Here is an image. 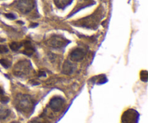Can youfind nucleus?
Wrapping results in <instances>:
<instances>
[{"instance_id":"1","label":"nucleus","mask_w":148,"mask_h":123,"mask_svg":"<svg viewBox=\"0 0 148 123\" xmlns=\"http://www.w3.org/2000/svg\"><path fill=\"white\" fill-rule=\"evenodd\" d=\"M14 107L20 112L28 115L33 112L35 102L31 96L29 95L20 94L14 99Z\"/></svg>"},{"instance_id":"2","label":"nucleus","mask_w":148,"mask_h":123,"mask_svg":"<svg viewBox=\"0 0 148 123\" xmlns=\"http://www.w3.org/2000/svg\"><path fill=\"white\" fill-rule=\"evenodd\" d=\"M32 69L33 68H32L31 63L29 60H20L14 66L13 73L18 77H23V76H25L29 74Z\"/></svg>"},{"instance_id":"3","label":"nucleus","mask_w":148,"mask_h":123,"mask_svg":"<svg viewBox=\"0 0 148 123\" xmlns=\"http://www.w3.org/2000/svg\"><path fill=\"white\" fill-rule=\"evenodd\" d=\"M69 43V41L67 39L64 38L62 36L59 35H54L52 36L50 39L49 40V44L51 47L54 48L59 49L65 47L66 45Z\"/></svg>"},{"instance_id":"4","label":"nucleus","mask_w":148,"mask_h":123,"mask_svg":"<svg viewBox=\"0 0 148 123\" xmlns=\"http://www.w3.org/2000/svg\"><path fill=\"white\" fill-rule=\"evenodd\" d=\"M138 119V112L133 109L125 111L121 117V121L123 123H137Z\"/></svg>"},{"instance_id":"5","label":"nucleus","mask_w":148,"mask_h":123,"mask_svg":"<svg viewBox=\"0 0 148 123\" xmlns=\"http://www.w3.org/2000/svg\"><path fill=\"white\" fill-rule=\"evenodd\" d=\"M36 5L35 0H20L17 4V7L21 12L26 14L34 8Z\"/></svg>"},{"instance_id":"6","label":"nucleus","mask_w":148,"mask_h":123,"mask_svg":"<svg viewBox=\"0 0 148 123\" xmlns=\"http://www.w3.org/2000/svg\"><path fill=\"white\" fill-rule=\"evenodd\" d=\"M64 99L61 96H54L49 102V107L54 112H59L64 105Z\"/></svg>"},{"instance_id":"7","label":"nucleus","mask_w":148,"mask_h":123,"mask_svg":"<svg viewBox=\"0 0 148 123\" xmlns=\"http://www.w3.org/2000/svg\"><path fill=\"white\" fill-rule=\"evenodd\" d=\"M76 66L69 60H66L63 64L62 67V73L66 75H71L76 70Z\"/></svg>"},{"instance_id":"8","label":"nucleus","mask_w":148,"mask_h":123,"mask_svg":"<svg viewBox=\"0 0 148 123\" xmlns=\"http://www.w3.org/2000/svg\"><path fill=\"white\" fill-rule=\"evenodd\" d=\"M85 56V53L82 49L80 48H76L71 53L70 58L72 60L74 61H81L83 60L84 57Z\"/></svg>"},{"instance_id":"9","label":"nucleus","mask_w":148,"mask_h":123,"mask_svg":"<svg viewBox=\"0 0 148 123\" xmlns=\"http://www.w3.org/2000/svg\"><path fill=\"white\" fill-rule=\"evenodd\" d=\"M25 50H23V53L25 55H27V56H30L33 54L35 52V48L32 46L31 43L30 41H25L24 43Z\"/></svg>"},{"instance_id":"10","label":"nucleus","mask_w":148,"mask_h":123,"mask_svg":"<svg viewBox=\"0 0 148 123\" xmlns=\"http://www.w3.org/2000/svg\"><path fill=\"white\" fill-rule=\"evenodd\" d=\"M90 82H92V83H95L97 84H103L106 83L107 82V78L106 76L104 74L103 75H99V76H95L94 77H92L90 79Z\"/></svg>"},{"instance_id":"11","label":"nucleus","mask_w":148,"mask_h":123,"mask_svg":"<svg viewBox=\"0 0 148 123\" xmlns=\"http://www.w3.org/2000/svg\"><path fill=\"white\" fill-rule=\"evenodd\" d=\"M72 0H54L56 7L59 9H64L72 3Z\"/></svg>"},{"instance_id":"12","label":"nucleus","mask_w":148,"mask_h":123,"mask_svg":"<svg viewBox=\"0 0 148 123\" xmlns=\"http://www.w3.org/2000/svg\"><path fill=\"white\" fill-rule=\"evenodd\" d=\"M10 115V110L7 109H0V120H5Z\"/></svg>"},{"instance_id":"13","label":"nucleus","mask_w":148,"mask_h":123,"mask_svg":"<svg viewBox=\"0 0 148 123\" xmlns=\"http://www.w3.org/2000/svg\"><path fill=\"white\" fill-rule=\"evenodd\" d=\"M23 46V43H19L17 42H12L10 44V48L13 51H17L22 46Z\"/></svg>"},{"instance_id":"14","label":"nucleus","mask_w":148,"mask_h":123,"mask_svg":"<svg viewBox=\"0 0 148 123\" xmlns=\"http://www.w3.org/2000/svg\"><path fill=\"white\" fill-rule=\"evenodd\" d=\"M140 79L143 82H147L148 79V72L146 70H143L140 72Z\"/></svg>"},{"instance_id":"15","label":"nucleus","mask_w":148,"mask_h":123,"mask_svg":"<svg viewBox=\"0 0 148 123\" xmlns=\"http://www.w3.org/2000/svg\"><path fill=\"white\" fill-rule=\"evenodd\" d=\"M0 63H1V64L2 65L3 67L5 68V69H8L10 66V65H11V62L5 58L0 59Z\"/></svg>"},{"instance_id":"16","label":"nucleus","mask_w":148,"mask_h":123,"mask_svg":"<svg viewBox=\"0 0 148 123\" xmlns=\"http://www.w3.org/2000/svg\"><path fill=\"white\" fill-rule=\"evenodd\" d=\"M9 51L8 48L5 46H0V53H5Z\"/></svg>"},{"instance_id":"17","label":"nucleus","mask_w":148,"mask_h":123,"mask_svg":"<svg viewBox=\"0 0 148 123\" xmlns=\"http://www.w3.org/2000/svg\"><path fill=\"white\" fill-rule=\"evenodd\" d=\"M5 17H7L8 19H10V20H14V19L16 18V16L14 14H12V13H8V14H5Z\"/></svg>"},{"instance_id":"18","label":"nucleus","mask_w":148,"mask_h":123,"mask_svg":"<svg viewBox=\"0 0 148 123\" xmlns=\"http://www.w3.org/2000/svg\"><path fill=\"white\" fill-rule=\"evenodd\" d=\"M9 101H10V99H9L8 97H7V96H2V97L1 98V102H2L3 104H7Z\"/></svg>"},{"instance_id":"19","label":"nucleus","mask_w":148,"mask_h":123,"mask_svg":"<svg viewBox=\"0 0 148 123\" xmlns=\"http://www.w3.org/2000/svg\"><path fill=\"white\" fill-rule=\"evenodd\" d=\"M46 73L44 71H40L38 73L39 77H43V76H46Z\"/></svg>"},{"instance_id":"20","label":"nucleus","mask_w":148,"mask_h":123,"mask_svg":"<svg viewBox=\"0 0 148 123\" xmlns=\"http://www.w3.org/2000/svg\"><path fill=\"white\" fill-rule=\"evenodd\" d=\"M30 123H42V122H40V121L38 120H32Z\"/></svg>"},{"instance_id":"21","label":"nucleus","mask_w":148,"mask_h":123,"mask_svg":"<svg viewBox=\"0 0 148 123\" xmlns=\"http://www.w3.org/2000/svg\"><path fill=\"white\" fill-rule=\"evenodd\" d=\"M38 25V23H33V24H31L30 27H37Z\"/></svg>"},{"instance_id":"22","label":"nucleus","mask_w":148,"mask_h":123,"mask_svg":"<svg viewBox=\"0 0 148 123\" xmlns=\"http://www.w3.org/2000/svg\"><path fill=\"white\" fill-rule=\"evenodd\" d=\"M4 94V90L2 89V88L0 87V95Z\"/></svg>"},{"instance_id":"23","label":"nucleus","mask_w":148,"mask_h":123,"mask_svg":"<svg viewBox=\"0 0 148 123\" xmlns=\"http://www.w3.org/2000/svg\"><path fill=\"white\" fill-rule=\"evenodd\" d=\"M17 23H20V24H24V22H20V21L17 22Z\"/></svg>"},{"instance_id":"24","label":"nucleus","mask_w":148,"mask_h":123,"mask_svg":"<svg viewBox=\"0 0 148 123\" xmlns=\"http://www.w3.org/2000/svg\"><path fill=\"white\" fill-rule=\"evenodd\" d=\"M12 123H18V122H12Z\"/></svg>"}]
</instances>
